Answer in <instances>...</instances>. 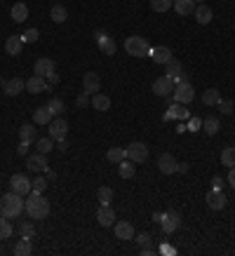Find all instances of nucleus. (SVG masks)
I'll return each mask as SVG.
<instances>
[{
    "label": "nucleus",
    "instance_id": "423d86ee",
    "mask_svg": "<svg viewBox=\"0 0 235 256\" xmlns=\"http://www.w3.org/2000/svg\"><path fill=\"white\" fill-rule=\"evenodd\" d=\"M160 226H162V233H165V235L174 233V230L181 226V214L176 212V209H167V212H162Z\"/></svg>",
    "mask_w": 235,
    "mask_h": 256
},
{
    "label": "nucleus",
    "instance_id": "ea45409f",
    "mask_svg": "<svg viewBox=\"0 0 235 256\" xmlns=\"http://www.w3.org/2000/svg\"><path fill=\"white\" fill-rule=\"evenodd\" d=\"M47 108L52 111V115H61V113L66 111L64 101H61V99H57V96H52V99H50V104H47Z\"/></svg>",
    "mask_w": 235,
    "mask_h": 256
},
{
    "label": "nucleus",
    "instance_id": "c756f323",
    "mask_svg": "<svg viewBox=\"0 0 235 256\" xmlns=\"http://www.w3.org/2000/svg\"><path fill=\"white\" fill-rule=\"evenodd\" d=\"M92 106L96 108V111H108L111 108V99H108L106 94H92Z\"/></svg>",
    "mask_w": 235,
    "mask_h": 256
},
{
    "label": "nucleus",
    "instance_id": "7ed1b4c3",
    "mask_svg": "<svg viewBox=\"0 0 235 256\" xmlns=\"http://www.w3.org/2000/svg\"><path fill=\"white\" fill-rule=\"evenodd\" d=\"M193 96H195V89H193V85L186 80V75H179L176 78V87H174V101L176 104H191Z\"/></svg>",
    "mask_w": 235,
    "mask_h": 256
},
{
    "label": "nucleus",
    "instance_id": "864d4df0",
    "mask_svg": "<svg viewBox=\"0 0 235 256\" xmlns=\"http://www.w3.org/2000/svg\"><path fill=\"white\" fill-rule=\"evenodd\" d=\"M45 80H50V83H52V85H57V83H59V75H57V73H52V75H47V78H45Z\"/></svg>",
    "mask_w": 235,
    "mask_h": 256
},
{
    "label": "nucleus",
    "instance_id": "393cba45",
    "mask_svg": "<svg viewBox=\"0 0 235 256\" xmlns=\"http://www.w3.org/2000/svg\"><path fill=\"white\" fill-rule=\"evenodd\" d=\"M12 19L17 24H24L29 19V7H26L24 2H14V5H12Z\"/></svg>",
    "mask_w": 235,
    "mask_h": 256
},
{
    "label": "nucleus",
    "instance_id": "cd10ccee",
    "mask_svg": "<svg viewBox=\"0 0 235 256\" xmlns=\"http://www.w3.org/2000/svg\"><path fill=\"white\" fill-rule=\"evenodd\" d=\"M19 139H22L24 143H33V141L38 139V132H35L33 125H22V129H19Z\"/></svg>",
    "mask_w": 235,
    "mask_h": 256
},
{
    "label": "nucleus",
    "instance_id": "bb28decb",
    "mask_svg": "<svg viewBox=\"0 0 235 256\" xmlns=\"http://www.w3.org/2000/svg\"><path fill=\"white\" fill-rule=\"evenodd\" d=\"M134 162L132 160H127V158H125V160L122 162H118V174H120V176H122V179H132V176H134Z\"/></svg>",
    "mask_w": 235,
    "mask_h": 256
},
{
    "label": "nucleus",
    "instance_id": "39448f33",
    "mask_svg": "<svg viewBox=\"0 0 235 256\" xmlns=\"http://www.w3.org/2000/svg\"><path fill=\"white\" fill-rule=\"evenodd\" d=\"M125 158L132 160L134 165H139L148 158V148H146V143H141V141H134V143H129L127 148H125Z\"/></svg>",
    "mask_w": 235,
    "mask_h": 256
},
{
    "label": "nucleus",
    "instance_id": "37998d69",
    "mask_svg": "<svg viewBox=\"0 0 235 256\" xmlns=\"http://www.w3.org/2000/svg\"><path fill=\"white\" fill-rule=\"evenodd\" d=\"M22 38H24V43H35V40L40 38V33H38V28H29Z\"/></svg>",
    "mask_w": 235,
    "mask_h": 256
},
{
    "label": "nucleus",
    "instance_id": "9d476101",
    "mask_svg": "<svg viewBox=\"0 0 235 256\" xmlns=\"http://www.w3.org/2000/svg\"><path fill=\"white\" fill-rule=\"evenodd\" d=\"M26 167L31 171H47L50 167H47V155L45 153H33V155H29V160H26Z\"/></svg>",
    "mask_w": 235,
    "mask_h": 256
},
{
    "label": "nucleus",
    "instance_id": "a878e982",
    "mask_svg": "<svg viewBox=\"0 0 235 256\" xmlns=\"http://www.w3.org/2000/svg\"><path fill=\"white\" fill-rule=\"evenodd\" d=\"M52 111L47 106H43V108H38L35 113H33V120H35V125H50L52 122Z\"/></svg>",
    "mask_w": 235,
    "mask_h": 256
},
{
    "label": "nucleus",
    "instance_id": "5fc2aeb1",
    "mask_svg": "<svg viewBox=\"0 0 235 256\" xmlns=\"http://www.w3.org/2000/svg\"><path fill=\"white\" fill-rule=\"evenodd\" d=\"M153 221H155V224H160V221H162V212H155V214H153Z\"/></svg>",
    "mask_w": 235,
    "mask_h": 256
},
{
    "label": "nucleus",
    "instance_id": "412c9836",
    "mask_svg": "<svg viewBox=\"0 0 235 256\" xmlns=\"http://www.w3.org/2000/svg\"><path fill=\"white\" fill-rule=\"evenodd\" d=\"M24 89H26V83H24L22 78H12V80H7V83H5V94H7V96L22 94Z\"/></svg>",
    "mask_w": 235,
    "mask_h": 256
},
{
    "label": "nucleus",
    "instance_id": "9b49d317",
    "mask_svg": "<svg viewBox=\"0 0 235 256\" xmlns=\"http://www.w3.org/2000/svg\"><path fill=\"white\" fill-rule=\"evenodd\" d=\"M158 170H160L162 174H174V171L179 170V162L174 160L172 153H162L160 158H158Z\"/></svg>",
    "mask_w": 235,
    "mask_h": 256
},
{
    "label": "nucleus",
    "instance_id": "603ef678",
    "mask_svg": "<svg viewBox=\"0 0 235 256\" xmlns=\"http://www.w3.org/2000/svg\"><path fill=\"white\" fill-rule=\"evenodd\" d=\"M228 183L235 188V167H231V170H228Z\"/></svg>",
    "mask_w": 235,
    "mask_h": 256
},
{
    "label": "nucleus",
    "instance_id": "c85d7f7f",
    "mask_svg": "<svg viewBox=\"0 0 235 256\" xmlns=\"http://www.w3.org/2000/svg\"><path fill=\"white\" fill-rule=\"evenodd\" d=\"M165 75L172 78V80H174V78H179V75H181V61H176V59L172 57L170 61L165 64Z\"/></svg>",
    "mask_w": 235,
    "mask_h": 256
},
{
    "label": "nucleus",
    "instance_id": "4468645a",
    "mask_svg": "<svg viewBox=\"0 0 235 256\" xmlns=\"http://www.w3.org/2000/svg\"><path fill=\"white\" fill-rule=\"evenodd\" d=\"M99 87H101V78H99V73H94V71L85 73V78H83V89H85L87 94H96Z\"/></svg>",
    "mask_w": 235,
    "mask_h": 256
},
{
    "label": "nucleus",
    "instance_id": "6e6552de",
    "mask_svg": "<svg viewBox=\"0 0 235 256\" xmlns=\"http://www.w3.org/2000/svg\"><path fill=\"white\" fill-rule=\"evenodd\" d=\"M96 221L101 228H113L116 224V212H113V207L111 204H101L99 209H96Z\"/></svg>",
    "mask_w": 235,
    "mask_h": 256
},
{
    "label": "nucleus",
    "instance_id": "6ab92c4d",
    "mask_svg": "<svg viewBox=\"0 0 235 256\" xmlns=\"http://www.w3.org/2000/svg\"><path fill=\"white\" fill-rule=\"evenodd\" d=\"M43 89H50L47 83H45V78H40V75H31V78L26 80V92H31V94H40Z\"/></svg>",
    "mask_w": 235,
    "mask_h": 256
},
{
    "label": "nucleus",
    "instance_id": "3c124183",
    "mask_svg": "<svg viewBox=\"0 0 235 256\" xmlns=\"http://www.w3.org/2000/svg\"><path fill=\"white\" fill-rule=\"evenodd\" d=\"M17 153H19L22 158H24V155H29V143H24V141H22V143H19V148H17Z\"/></svg>",
    "mask_w": 235,
    "mask_h": 256
},
{
    "label": "nucleus",
    "instance_id": "f8f14e48",
    "mask_svg": "<svg viewBox=\"0 0 235 256\" xmlns=\"http://www.w3.org/2000/svg\"><path fill=\"white\" fill-rule=\"evenodd\" d=\"M153 92H155V94H160V96L172 94V92H174V80L167 78V75H160V78L153 83Z\"/></svg>",
    "mask_w": 235,
    "mask_h": 256
},
{
    "label": "nucleus",
    "instance_id": "b1692460",
    "mask_svg": "<svg viewBox=\"0 0 235 256\" xmlns=\"http://www.w3.org/2000/svg\"><path fill=\"white\" fill-rule=\"evenodd\" d=\"M172 117H176V120H186L188 117V111L183 108V104H176V101L172 104L170 111L165 113V120H172Z\"/></svg>",
    "mask_w": 235,
    "mask_h": 256
},
{
    "label": "nucleus",
    "instance_id": "09e8293b",
    "mask_svg": "<svg viewBox=\"0 0 235 256\" xmlns=\"http://www.w3.org/2000/svg\"><path fill=\"white\" fill-rule=\"evenodd\" d=\"M75 104H78V108H85L87 104H89V96H87V92L78 96V99H75Z\"/></svg>",
    "mask_w": 235,
    "mask_h": 256
},
{
    "label": "nucleus",
    "instance_id": "c03bdc74",
    "mask_svg": "<svg viewBox=\"0 0 235 256\" xmlns=\"http://www.w3.org/2000/svg\"><path fill=\"white\" fill-rule=\"evenodd\" d=\"M45 188H47V181H45L43 176H38V179L33 181V191H35V193H43Z\"/></svg>",
    "mask_w": 235,
    "mask_h": 256
},
{
    "label": "nucleus",
    "instance_id": "0eeeda50",
    "mask_svg": "<svg viewBox=\"0 0 235 256\" xmlns=\"http://www.w3.org/2000/svg\"><path fill=\"white\" fill-rule=\"evenodd\" d=\"M10 186H12V191L19 193V195H29L33 191V181L26 174H14L10 179Z\"/></svg>",
    "mask_w": 235,
    "mask_h": 256
},
{
    "label": "nucleus",
    "instance_id": "a18cd8bd",
    "mask_svg": "<svg viewBox=\"0 0 235 256\" xmlns=\"http://www.w3.org/2000/svg\"><path fill=\"white\" fill-rule=\"evenodd\" d=\"M216 106H219V111H221V113H228V115H231V111H233V101H224V99H221Z\"/></svg>",
    "mask_w": 235,
    "mask_h": 256
},
{
    "label": "nucleus",
    "instance_id": "2eb2a0df",
    "mask_svg": "<svg viewBox=\"0 0 235 256\" xmlns=\"http://www.w3.org/2000/svg\"><path fill=\"white\" fill-rule=\"evenodd\" d=\"M226 202H228V200H226V195H224V191H209L207 193V204H209V207H212L214 212H219V209H224L226 207Z\"/></svg>",
    "mask_w": 235,
    "mask_h": 256
},
{
    "label": "nucleus",
    "instance_id": "f257e3e1",
    "mask_svg": "<svg viewBox=\"0 0 235 256\" xmlns=\"http://www.w3.org/2000/svg\"><path fill=\"white\" fill-rule=\"evenodd\" d=\"M26 207L24 204V195L19 193H5L2 198H0V216H5V219H14V216H19L22 209Z\"/></svg>",
    "mask_w": 235,
    "mask_h": 256
},
{
    "label": "nucleus",
    "instance_id": "6e6d98bb",
    "mask_svg": "<svg viewBox=\"0 0 235 256\" xmlns=\"http://www.w3.org/2000/svg\"><path fill=\"white\" fill-rule=\"evenodd\" d=\"M59 148H61V150H66V148H68V143H66V139H61V141H59Z\"/></svg>",
    "mask_w": 235,
    "mask_h": 256
},
{
    "label": "nucleus",
    "instance_id": "dca6fc26",
    "mask_svg": "<svg viewBox=\"0 0 235 256\" xmlns=\"http://www.w3.org/2000/svg\"><path fill=\"white\" fill-rule=\"evenodd\" d=\"M113 230H116L118 240H134V228H132L129 221H118V224H113Z\"/></svg>",
    "mask_w": 235,
    "mask_h": 256
},
{
    "label": "nucleus",
    "instance_id": "a19ab883",
    "mask_svg": "<svg viewBox=\"0 0 235 256\" xmlns=\"http://www.w3.org/2000/svg\"><path fill=\"white\" fill-rule=\"evenodd\" d=\"M111 200H113V188H111V186H101V188H99V202L111 204Z\"/></svg>",
    "mask_w": 235,
    "mask_h": 256
},
{
    "label": "nucleus",
    "instance_id": "79ce46f5",
    "mask_svg": "<svg viewBox=\"0 0 235 256\" xmlns=\"http://www.w3.org/2000/svg\"><path fill=\"white\" fill-rule=\"evenodd\" d=\"M174 5V0H150V7L155 12H167Z\"/></svg>",
    "mask_w": 235,
    "mask_h": 256
},
{
    "label": "nucleus",
    "instance_id": "4d7b16f0",
    "mask_svg": "<svg viewBox=\"0 0 235 256\" xmlns=\"http://www.w3.org/2000/svg\"><path fill=\"white\" fill-rule=\"evenodd\" d=\"M195 2H203V0H195Z\"/></svg>",
    "mask_w": 235,
    "mask_h": 256
},
{
    "label": "nucleus",
    "instance_id": "f03ea898",
    "mask_svg": "<svg viewBox=\"0 0 235 256\" xmlns=\"http://www.w3.org/2000/svg\"><path fill=\"white\" fill-rule=\"evenodd\" d=\"M26 212L31 219H45L47 214H50V202H47V198H45L43 193H29L26 195Z\"/></svg>",
    "mask_w": 235,
    "mask_h": 256
},
{
    "label": "nucleus",
    "instance_id": "5701e85b",
    "mask_svg": "<svg viewBox=\"0 0 235 256\" xmlns=\"http://www.w3.org/2000/svg\"><path fill=\"white\" fill-rule=\"evenodd\" d=\"M174 12L179 17H188L195 12V0H174Z\"/></svg>",
    "mask_w": 235,
    "mask_h": 256
},
{
    "label": "nucleus",
    "instance_id": "473e14b6",
    "mask_svg": "<svg viewBox=\"0 0 235 256\" xmlns=\"http://www.w3.org/2000/svg\"><path fill=\"white\" fill-rule=\"evenodd\" d=\"M221 101V94H219V89H207L203 94V104L205 106H216Z\"/></svg>",
    "mask_w": 235,
    "mask_h": 256
},
{
    "label": "nucleus",
    "instance_id": "1a4fd4ad",
    "mask_svg": "<svg viewBox=\"0 0 235 256\" xmlns=\"http://www.w3.org/2000/svg\"><path fill=\"white\" fill-rule=\"evenodd\" d=\"M66 132H68V122H66L64 117H52V122H50V137L54 141H61V139H66Z\"/></svg>",
    "mask_w": 235,
    "mask_h": 256
},
{
    "label": "nucleus",
    "instance_id": "4be33fe9",
    "mask_svg": "<svg viewBox=\"0 0 235 256\" xmlns=\"http://www.w3.org/2000/svg\"><path fill=\"white\" fill-rule=\"evenodd\" d=\"M150 57H153V61L155 64H167L172 59V50L170 47H165V45H160V47H155V50H150Z\"/></svg>",
    "mask_w": 235,
    "mask_h": 256
},
{
    "label": "nucleus",
    "instance_id": "f3484780",
    "mask_svg": "<svg viewBox=\"0 0 235 256\" xmlns=\"http://www.w3.org/2000/svg\"><path fill=\"white\" fill-rule=\"evenodd\" d=\"M22 47H24L22 35H10V38L5 40V52L10 54V57H19V54H22Z\"/></svg>",
    "mask_w": 235,
    "mask_h": 256
},
{
    "label": "nucleus",
    "instance_id": "4c0bfd02",
    "mask_svg": "<svg viewBox=\"0 0 235 256\" xmlns=\"http://www.w3.org/2000/svg\"><path fill=\"white\" fill-rule=\"evenodd\" d=\"M31 252H33L31 240H24V237H22V242H17V247H14V254L17 256H29Z\"/></svg>",
    "mask_w": 235,
    "mask_h": 256
},
{
    "label": "nucleus",
    "instance_id": "e433bc0d",
    "mask_svg": "<svg viewBox=\"0 0 235 256\" xmlns=\"http://www.w3.org/2000/svg\"><path fill=\"white\" fill-rule=\"evenodd\" d=\"M14 233V228H12L10 219H5V216H0V240H7L10 235Z\"/></svg>",
    "mask_w": 235,
    "mask_h": 256
},
{
    "label": "nucleus",
    "instance_id": "7c9ffc66",
    "mask_svg": "<svg viewBox=\"0 0 235 256\" xmlns=\"http://www.w3.org/2000/svg\"><path fill=\"white\" fill-rule=\"evenodd\" d=\"M50 17H52V22L57 24H64L66 19H68V12H66L64 5H54L52 12H50Z\"/></svg>",
    "mask_w": 235,
    "mask_h": 256
},
{
    "label": "nucleus",
    "instance_id": "20e7f679",
    "mask_svg": "<svg viewBox=\"0 0 235 256\" xmlns=\"http://www.w3.org/2000/svg\"><path fill=\"white\" fill-rule=\"evenodd\" d=\"M125 50H127L129 57H146V54H150V45L146 43V38H141V35H132V38H127L125 40Z\"/></svg>",
    "mask_w": 235,
    "mask_h": 256
},
{
    "label": "nucleus",
    "instance_id": "49530a36",
    "mask_svg": "<svg viewBox=\"0 0 235 256\" xmlns=\"http://www.w3.org/2000/svg\"><path fill=\"white\" fill-rule=\"evenodd\" d=\"M200 127H203V120L200 117H191L188 120V132H198Z\"/></svg>",
    "mask_w": 235,
    "mask_h": 256
},
{
    "label": "nucleus",
    "instance_id": "f704fd0d",
    "mask_svg": "<svg viewBox=\"0 0 235 256\" xmlns=\"http://www.w3.org/2000/svg\"><path fill=\"white\" fill-rule=\"evenodd\" d=\"M106 158L111 162H122L125 160V148H120V146H113V148H108V153H106Z\"/></svg>",
    "mask_w": 235,
    "mask_h": 256
},
{
    "label": "nucleus",
    "instance_id": "de8ad7c7",
    "mask_svg": "<svg viewBox=\"0 0 235 256\" xmlns=\"http://www.w3.org/2000/svg\"><path fill=\"white\" fill-rule=\"evenodd\" d=\"M137 245L148 247V245H150V235H148V233H139V235H137Z\"/></svg>",
    "mask_w": 235,
    "mask_h": 256
},
{
    "label": "nucleus",
    "instance_id": "72a5a7b5",
    "mask_svg": "<svg viewBox=\"0 0 235 256\" xmlns=\"http://www.w3.org/2000/svg\"><path fill=\"white\" fill-rule=\"evenodd\" d=\"M17 233L22 235L24 240H31L33 235H35V226H33L31 221H24V224L17 226Z\"/></svg>",
    "mask_w": 235,
    "mask_h": 256
},
{
    "label": "nucleus",
    "instance_id": "2f4dec72",
    "mask_svg": "<svg viewBox=\"0 0 235 256\" xmlns=\"http://www.w3.org/2000/svg\"><path fill=\"white\" fill-rule=\"evenodd\" d=\"M52 146H54V139L52 137H40V139H35V148H38V153H50L52 150Z\"/></svg>",
    "mask_w": 235,
    "mask_h": 256
},
{
    "label": "nucleus",
    "instance_id": "ddd939ff",
    "mask_svg": "<svg viewBox=\"0 0 235 256\" xmlns=\"http://www.w3.org/2000/svg\"><path fill=\"white\" fill-rule=\"evenodd\" d=\"M54 73V61L47 59V57H40L35 66H33V75H40V78H47V75Z\"/></svg>",
    "mask_w": 235,
    "mask_h": 256
},
{
    "label": "nucleus",
    "instance_id": "aec40b11",
    "mask_svg": "<svg viewBox=\"0 0 235 256\" xmlns=\"http://www.w3.org/2000/svg\"><path fill=\"white\" fill-rule=\"evenodd\" d=\"M96 38V45H99V50H101V52L104 54H116V43H113V38H108L106 33H96L94 35Z\"/></svg>",
    "mask_w": 235,
    "mask_h": 256
},
{
    "label": "nucleus",
    "instance_id": "a211bd4d",
    "mask_svg": "<svg viewBox=\"0 0 235 256\" xmlns=\"http://www.w3.org/2000/svg\"><path fill=\"white\" fill-rule=\"evenodd\" d=\"M193 17H195V22L198 24H209L214 19V12H212V7H207L205 2H200V5H195Z\"/></svg>",
    "mask_w": 235,
    "mask_h": 256
},
{
    "label": "nucleus",
    "instance_id": "8fccbe9b",
    "mask_svg": "<svg viewBox=\"0 0 235 256\" xmlns=\"http://www.w3.org/2000/svg\"><path fill=\"white\" fill-rule=\"evenodd\" d=\"M212 186H214V191H221V186H224V179H221V176H214V179H212Z\"/></svg>",
    "mask_w": 235,
    "mask_h": 256
},
{
    "label": "nucleus",
    "instance_id": "58836bf2",
    "mask_svg": "<svg viewBox=\"0 0 235 256\" xmlns=\"http://www.w3.org/2000/svg\"><path fill=\"white\" fill-rule=\"evenodd\" d=\"M221 162H224V167H235V148H224V153H221Z\"/></svg>",
    "mask_w": 235,
    "mask_h": 256
},
{
    "label": "nucleus",
    "instance_id": "c9c22d12",
    "mask_svg": "<svg viewBox=\"0 0 235 256\" xmlns=\"http://www.w3.org/2000/svg\"><path fill=\"white\" fill-rule=\"evenodd\" d=\"M203 129L207 132V134H212V137H214V134L219 132V120H216V117H212V115L205 117V120H203Z\"/></svg>",
    "mask_w": 235,
    "mask_h": 256
}]
</instances>
